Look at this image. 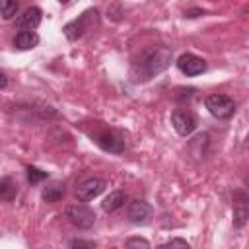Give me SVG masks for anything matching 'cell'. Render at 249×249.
<instances>
[{
    "label": "cell",
    "instance_id": "13",
    "mask_svg": "<svg viewBox=\"0 0 249 249\" xmlns=\"http://www.w3.org/2000/svg\"><path fill=\"white\" fill-rule=\"evenodd\" d=\"M41 196H43L45 202H58V200L64 196V185L58 183V181H53V183H49V185L43 189Z\"/></svg>",
    "mask_w": 249,
    "mask_h": 249
},
{
    "label": "cell",
    "instance_id": "2",
    "mask_svg": "<svg viewBox=\"0 0 249 249\" xmlns=\"http://www.w3.org/2000/svg\"><path fill=\"white\" fill-rule=\"evenodd\" d=\"M99 23V14L97 10H86L82 16H78L76 19H72L70 23L64 25V35L68 41H76L80 37H84L88 31H91L93 27H97Z\"/></svg>",
    "mask_w": 249,
    "mask_h": 249
},
{
    "label": "cell",
    "instance_id": "20",
    "mask_svg": "<svg viewBox=\"0 0 249 249\" xmlns=\"http://www.w3.org/2000/svg\"><path fill=\"white\" fill-rule=\"evenodd\" d=\"M175 245H179V247H189V243H187L185 239H177V237H175V239H169L163 247H175Z\"/></svg>",
    "mask_w": 249,
    "mask_h": 249
},
{
    "label": "cell",
    "instance_id": "11",
    "mask_svg": "<svg viewBox=\"0 0 249 249\" xmlns=\"http://www.w3.org/2000/svg\"><path fill=\"white\" fill-rule=\"evenodd\" d=\"M14 45L19 49V51H29L33 47L39 45V35L35 31H27V29H21L16 39H14Z\"/></svg>",
    "mask_w": 249,
    "mask_h": 249
},
{
    "label": "cell",
    "instance_id": "21",
    "mask_svg": "<svg viewBox=\"0 0 249 249\" xmlns=\"http://www.w3.org/2000/svg\"><path fill=\"white\" fill-rule=\"evenodd\" d=\"M8 86V78H6V74L0 70V89H4Z\"/></svg>",
    "mask_w": 249,
    "mask_h": 249
},
{
    "label": "cell",
    "instance_id": "4",
    "mask_svg": "<svg viewBox=\"0 0 249 249\" xmlns=\"http://www.w3.org/2000/svg\"><path fill=\"white\" fill-rule=\"evenodd\" d=\"M206 109L216 117V119H230L235 111V103L230 95L224 93H212L206 97Z\"/></svg>",
    "mask_w": 249,
    "mask_h": 249
},
{
    "label": "cell",
    "instance_id": "19",
    "mask_svg": "<svg viewBox=\"0 0 249 249\" xmlns=\"http://www.w3.org/2000/svg\"><path fill=\"white\" fill-rule=\"evenodd\" d=\"M68 245H70V247H89V249H91V247H95V243H93V241H84V239H72Z\"/></svg>",
    "mask_w": 249,
    "mask_h": 249
},
{
    "label": "cell",
    "instance_id": "16",
    "mask_svg": "<svg viewBox=\"0 0 249 249\" xmlns=\"http://www.w3.org/2000/svg\"><path fill=\"white\" fill-rule=\"evenodd\" d=\"M16 195H18L16 183H14L12 179H2V181H0V196H2L4 200H12Z\"/></svg>",
    "mask_w": 249,
    "mask_h": 249
},
{
    "label": "cell",
    "instance_id": "7",
    "mask_svg": "<svg viewBox=\"0 0 249 249\" xmlns=\"http://www.w3.org/2000/svg\"><path fill=\"white\" fill-rule=\"evenodd\" d=\"M105 187H107V183L103 179H97V177L86 179L84 183H80L76 187V196H78V200L88 202V200H93L95 196H99L105 191Z\"/></svg>",
    "mask_w": 249,
    "mask_h": 249
},
{
    "label": "cell",
    "instance_id": "9",
    "mask_svg": "<svg viewBox=\"0 0 249 249\" xmlns=\"http://www.w3.org/2000/svg\"><path fill=\"white\" fill-rule=\"evenodd\" d=\"M150 216H152V208L146 200H132L126 206V218L132 224H144V222H148Z\"/></svg>",
    "mask_w": 249,
    "mask_h": 249
},
{
    "label": "cell",
    "instance_id": "6",
    "mask_svg": "<svg viewBox=\"0 0 249 249\" xmlns=\"http://www.w3.org/2000/svg\"><path fill=\"white\" fill-rule=\"evenodd\" d=\"M177 68L185 74V76H198L206 70V60L193 54V53H185L177 58Z\"/></svg>",
    "mask_w": 249,
    "mask_h": 249
},
{
    "label": "cell",
    "instance_id": "1",
    "mask_svg": "<svg viewBox=\"0 0 249 249\" xmlns=\"http://www.w3.org/2000/svg\"><path fill=\"white\" fill-rule=\"evenodd\" d=\"M171 58H173V53L169 47H163V45L152 47L132 64L130 74H132L134 82H148L150 78L163 72L171 64Z\"/></svg>",
    "mask_w": 249,
    "mask_h": 249
},
{
    "label": "cell",
    "instance_id": "3",
    "mask_svg": "<svg viewBox=\"0 0 249 249\" xmlns=\"http://www.w3.org/2000/svg\"><path fill=\"white\" fill-rule=\"evenodd\" d=\"M64 216H66V220L72 226H76L80 230H88L95 222L93 210L88 208V206H84V204H70V206H66L64 208Z\"/></svg>",
    "mask_w": 249,
    "mask_h": 249
},
{
    "label": "cell",
    "instance_id": "5",
    "mask_svg": "<svg viewBox=\"0 0 249 249\" xmlns=\"http://www.w3.org/2000/svg\"><path fill=\"white\" fill-rule=\"evenodd\" d=\"M171 124H173V128L177 130V134L189 136V134L195 132L198 121H196V117H195L191 111H187V109H175V111L171 113Z\"/></svg>",
    "mask_w": 249,
    "mask_h": 249
},
{
    "label": "cell",
    "instance_id": "8",
    "mask_svg": "<svg viewBox=\"0 0 249 249\" xmlns=\"http://www.w3.org/2000/svg\"><path fill=\"white\" fill-rule=\"evenodd\" d=\"M95 142H97V144H99L103 150H107V152L121 154V152L124 150V140H123V134H121L119 130H113V128L99 132V134L95 136Z\"/></svg>",
    "mask_w": 249,
    "mask_h": 249
},
{
    "label": "cell",
    "instance_id": "18",
    "mask_svg": "<svg viewBox=\"0 0 249 249\" xmlns=\"http://www.w3.org/2000/svg\"><path fill=\"white\" fill-rule=\"evenodd\" d=\"M126 247H150V243L146 239H142V237H130L126 241Z\"/></svg>",
    "mask_w": 249,
    "mask_h": 249
},
{
    "label": "cell",
    "instance_id": "15",
    "mask_svg": "<svg viewBox=\"0 0 249 249\" xmlns=\"http://www.w3.org/2000/svg\"><path fill=\"white\" fill-rule=\"evenodd\" d=\"M18 6H19L18 0H0V16L4 19H12L18 14Z\"/></svg>",
    "mask_w": 249,
    "mask_h": 249
},
{
    "label": "cell",
    "instance_id": "12",
    "mask_svg": "<svg viewBox=\"0 0 249 249\" xmlns=\"http://www.w3.org/2000/svg\"><path fill=\"white\" fill-rule=\"evenodd\" d=\"M235 195L239 196V200H233V218H235V226L241 228L247 218V196L241 191H237Z\"/></svg>",
    "mask_w": 249,
    "mask_h": 249
},
{
    "label": "cell",
    "instance_id": "17",
    "mask_svg": "<svg viewBox=\"0 0 249 249\" xmlns=\"http://www.w3.org/2000/svg\"><path fill=\"white\" fill-rule=\"evenodd\" d=\"M47 177H49L47 171H41L37 167H27V179H29V183H39V181H43Z\"/></svg>",
    "mask_w": 249,
    "mask_h": 249
},
{
    "label": "cell",
    "instance_id": "22",
    "mask_svg": "<svg viewBox=\"0 0 249 249\" xmlns=\"http://www.w3.org/2000/svg\"><path fill=\"white\" fill-rule=\"evenodd\" d=\"M60 2H68V0H60Z\"/></svg>",
    "mask_w": 249,
    "mask_h": 249
},
{
    "label": "cell",
    "instance_id": "14",
    "mask_svg": "<svg viewBox=\"0 0 249 249\" xmlns=\"http://www.w3.org/2000/svg\"><path fill=\"white\" fill-rule=\"evenodd\" d=\"M123 204H124V193H123V191H113V193H109V196H105V200L101 202V206H103L105 212H115V210H119Z\"/></svg>",
    "mask_w": 249,
    "mask_h": 249
},
{
    "label": "cell",
    "instance_id": "10",
    "mask_svg": "<svg viewBox=\"0 0 249 249\" xmlns=\"http://www.w3.org/2000/svg\"><path fill=\"white\" fill-rule=\"evenodd\" d=\"M41 18H43V12L39 10V8H27L18 19H16V25L19 27V29H27V31H33V29H37L39 27V23H41Z\"/></svg>",
    "mask_w": 249,
    "mask_h": 249
}]
</instances>
